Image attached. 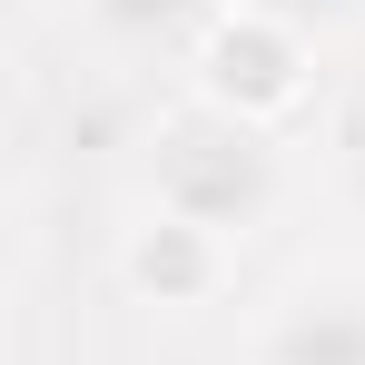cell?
<instances>
[{"instance_id": "obj_5", "label": "cell", "mask_w": 365, "mask_h": 365, "mask_svg": "<svg viewBox=\"0 0 365 365\" xmlns=\"http://www.w3.org/2000/svg\"><path fill=\"white\" fill-rule=\"evenodd\" d=\"M60 10H69L79 40H99V50H119V60H187V50L217 30L227 0H60Z\"/></svg>"}, {"instance_id": "obj_2", "label": "cell", "mask_w": 365, "mask_h": 365, "mask_svg": "<svg viewBox=\"0 0 365 365\" xmlns=\"http://www.w3.org/2000/svg\"><path fill=\"white\" fill-rule=\"evenodd\" d=\"M306 79H316V50L267 0H227L217 30L187 50V99H207V109H227L247 128H287L306 109Z\"/></svg>"}, {"instance_id": "obj_1", "label": "cell", "mask_w": 365, "mask_h": 365, "mask_svg": "<svg viewBox=\"0 0 365 365\" xmlns=\"http://www.w3.org/2000/svg\"><path fill=\"white\" fill-rule=\"evenodd\" d=\"M148 207L197 217L207 237L247 247L277 207H287V158H277V128H247L207 99H178L168 119L148 128Z\"/></svg>"}, {"instance_id": "obj_3", "label": "cell", "mask_w": 365, "mask_h": 365, "mask_svg": "<svg viewBox=\"0 0 365 365\" xmlns=\"http://www.w3.org/2000/svg\"><path fill=\"white\" fill-rule=\"evenodd\" d=\"M227 277H237V247L207 237L197 217L138 207V217L119 227V287H128L138 306H158V316H197V306H217Z\"/></svg>"}, {"instance_id": "obj_6", "label": "cell", "mask_w": 365, "mask_h": 365, "mask_svg": "<svg viewBox=\"0 0 365 365\" xmlns=\"http://www.w3.org/2000/svg\"><path fill=\"white\" fill-rule=\"evenodd\" d=\"M336 207H346V217L365 227V128L346 138V158H336Z\"/></svg>"}, {"instance_id": "obj_4", "label": "cell", "mask_w": 365, "mask_h": 365, "mask_svg": "<svg viewBox=\"0 0 365 365\" xmlns=\"http://www.w3.org/2000/svg\"><path fill=\"white\" fill-rule=\"evenodd\" d=\"M247 365H365V287L356 277H297L257 306Z\"/></svg>"}]
</instances>
